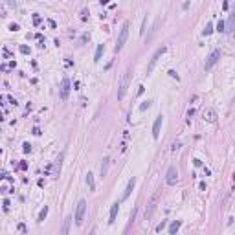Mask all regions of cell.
Segmentation results:
<instances>
[{
	"label": "cell",
	"instance_id": "23",
	"mask_svg": "<svg viewBox=\"0 0 235 235\" xmlns=\"http://www.w3.org/2000/svg\"><path fill=\"white\" fill-rule=\"evenodd\" d=\"M6 4H7L9 7H17V2H15V0H6Z\"/></svg>",
	"mask_w": 235,
	"mask_h": 235
},
{
	"label": "cell",
	"instance_id": "20",
	"mask_svg": "<svg viewBox=\"0 0 235 235\" xmlns=\"http://www.w3.org/2000/svg\"><path fill=\"white\" fill-rule=\"evenodd\" d=\"M145 28H147V17L143 18V22H142V29H140V35H143V33H145Z\"/></svg>",
	"mask_w": 235,
	"mask_h": 235
},
{
	"label": "cell",
	"instance_id": "25",
	"mask_svg": "<svg viewBox=\"0 0 235 235\" xmlns=\"http://www.w3.org/2000/svg\"><path fill=\"white\" fill-rule=\"evenodd\" d=\"M20 51H22V53H29V48L28 46H20Z\"/></svg>",
	"mask_w": 235,
	"mask_h": 235
},
{
	"label": "cell",
	"instance_id": "17",
	"mask_svg": "<svg viewBox=\"0 0 235 235\" xmlns=\"http://www.w3.org/2000/svg\"><path fill=\"white\" fill-rule=\"evenodd\" d=\"M178 228H180V222H178V220H175V222L169 226V233H171V235L176 233V231H178Z\"/></svg>",
	"mask_w": 235,
	"mask_h": 235
},
{
	"label": "cell",
	"instance_id": "22",
	"mask_svg": "<svg viewBox=\"0 0 235 235\" xmlns=\"http://www.w3.org/2000/svg\"><path fill=\"white\" fill-rule=\"evenodd\" d=\"M164 228H165V220H162V222H160L158 226H156V231H162Z\"/></svg>",
	"mask_w": 235,
	"mask_h": 235
},
{
	"label": "cell",
	"instance_id": "15",
	"mask_svg": "<svg viewBox=\"0 0 235 235\" xmlns=\"http://www.w3.org/2000/svg\"><path fill=\"white\" fill-rule=\"evenodd\" d=\"M46 215H48V206H44V208H42V209H40V213H39V217H37V220H39V222H42V220H44V219H46Z\"/></svg>",
	"mask_w": 235,
	"mask_h": 235
},
{
	"label": "cell",
	"instance_id": "16",
	"mask_svg": "<svg viewBox=\"0 0 235 235\" xmlns=\"http://www.w3.org/2000/svg\"><path fill=\"white\" fill-rule=\"evenodd\" d=\"M70 222H72V217H66L65 219V226H62V235H66L68 230H70Z\"/></svg>",
	"mask_w": 235,
	"mask_h": 235
},
{
	"label": "cell",
	"instance_id": "26",
	"mask_svg": "<svg viewBox=\"0 0 235 235\" xmlns=\"http://www.w3.org/2000/svg\"><path fill=\"white\" fill-rule=\"evenodd\" d=\"M24 153H29V143H24V149H22Z\"/></svg>",
	"mask_w": 235,
	"mask_h": 235
},
{
	"label": "cell",
	"instance_id": "2",
	"mask_svg": "<svg viewBox=\"0 0 235 235\" xmlns=\"http://www.w3.org/2000/svg\"><path fill=\"white\" fill-rule=\"evenodd\" d=\"M127 37H129V22H125V24L121 26V31H120V35H117V40H116V51H120V50L125 46Z\"/></svg>",
	"mask_w": 235,
	"mask_h": 235
},
{
	"label": "cell",
	"instance_id": "9",
	"mask_svg": "<svg viewBox=\"0 0 235 235\" xmlns=\"http://www.w3.org/2000/svg\"><path fill=\"white\" fill-rule=\"evenodd\" d=\"M162 123H164V116L160 114V116H156L154 125H153V138H154V140H158V138H160V129H162Z\"/></svg>",
	"mask_w": 235,
	"mask_h": 235
},
{
	"label": "cell",
	"instance_id": "14",
	"mask_svg": "<svg viewBox=\"0 0 235 235\" xmlns=\"http://www.w3.org/2000/svg\"><path fill=\"white\" fill-rule=\"evenodd\" d=\"M87 184H88L90 191H94V189H95V182H94V175H92V173H88V175H87Z\"/></svg>",
	"mask_w": 235,
	"mask_h": 235
},
{
	"label": "cell",
	"instance_id": "7",
	"mask_svg": "<svg viewBox=\"0 0 235 235\" xmlns=\"http://www.w3.org/2000/svg\"><path fill=\"white\" fill-rule=\"evenodd\" d=\"M222 57V51L220 50H215V51H211V55L208 57V61H206V65H204V70H211L213 66L219 62V59Z\"/></svg>",
	"mask_w": 235,
	"mask_h": 235
},
{
	"label": "cell",
	"instance_id": "19",
	"mask_svg": "<svg viewBox=\"0 0 235 235\" xmlns=\"http://www.w3.org/2000/svg\"><path fill=\"white\" fill-rule=\"evenodd\" d=\"M209 33H213V24L211 22H208L206 28H204V35H209Z\"/></svg>",
	"mask_w": 235,
	"mask_h": 235
},
{
	"label": "cell",
	"instance_id": "3",
	"mask_svg": "<svg viewBox=\"0 0 235 235\" xmlns=\"http://www.w3.org/2000/svg\"><path fill=\"white\" fill-rule=\"evenodd\" d=\"M158 198H160V191H156V193L151 197V200H149L147 209H145V220H149V219H151V215L154 213V209H156V204H158Z\"/></svg>",
	"mask_w": 235,
	"mask_h": 235
},
{
	"label": "cell",
	"instance_id": "24",
	"mask_svg": "<svg viewBox=\"0 0 235 235\" xmlns=\"http://www.w3.org/2000/svg\"><path fill=\"white\" fill-rule=\"evenodd\" d=\"M224 28H226V26H224V22L220 20V22L217 24V31H224Z\"/></svg>",
	"mask_w": 235,
	"mask_h": 235
},
{
	"label": "cell",
	"instance_id": "8",
	"mask_svg": "<svg viewBox=\"0 0 235 235\" xmlns=\"http://www.w3.org/2000/svg\"><path fill=\"white\" fill-rule=\"evenodd\" d=\"M68 95H70V79H68V77H65V79H62V83H61L59 98H61L62 101H66V99H68Z\"/></svg>",
	"mask_w": 235,
	"mask_h": 235
},
{
	"label": "cell",
	"instance_id": "21",
	"mask_svg": "<svg viewBox=\"0 0 235 235\" xmlns=\"http://www.w3.org/2000/svg\"><path fill=\"white\" fill-rule=\"evenodd\" d=\"M149 106H151V101H145V103H143V105L140 106V110L143 112V110H147V109H149Z\"/></svg>",
	"mask_w": 235,
	"mask_h": 235
},
{
	"label": "cell",
	"instance_id": "18",
	"mask_svg": "<svg viewBox=\"0 0 235 235\" xmlns=\"http://www.w3.org/2000/svg\"><path fill=\"white\" fill-rule=\"evenodd\" d=\"M101 53H103V44H99L98 46V50H95V55H94V61L98 62L99 59H101Z\"/></svg>",
	"mask_w": 235,
	"mask_h": 235
},
{
	"label": "cell",
	"instance_id": "6",
	"mask_svg": "<svg viewBox=\"0 0 235 235\" xmlns=\"http://www.w3.org/2000/svg\"><path fill=\"white\" fill-rule=\"evenodd\" d=\"M178 182V169L175 165H171L167 169V173H165V184L167 186H175Z\"/></svg>",
	"mask_w": 235,
	"mask_h": 235
},
{
	"label": "cell",
	"instance_id": "5",
	"mask_svg": "<svg viewBox=\"0 0 235 235\" xmlns=\"http://www.w3.org/2000/svg\"><path fill=\"white\" fill-rule=\"evenodd\" d=\"M167 51V48L165 46H162V48H158L156 51H154V55L151 57V61H149V66H147V73H151L153 70H154V66H156V62H158V59L164 55V53Z\"/></svg>",
	"mask_w": 235,
	"mask_h": 235
},
{
	"label": "cell",
	"instance_id": "10",
	"mask_svg": "<svg viewBox=\"0 0 235 235\" xmlns=\"http://www.w3.org/2000/svg\"><path fill=\"white\" fill-rule=\"evenodd\" d=\"M217 117H219V116H217V112L213 110V109H206V110H204V120H206V121L215 123V121H217Z\"/></svg>",
	"mask_w": 235,
	"mask_h": 235
},
{
	"label": "cell",
	"instance_id": "4",
	"mask_svg": "<svg viewBox=\"0 0 235 235\" xmlns=\"http://www.w3.org/2000/svg\"><path fill=\"white\" fill-rule=\"evenodd\" d=\"M84 213H87V202H84V200H79L77 209H76V224H77V226H83Z\"/></svg>",
	"mask_w": 235,
	"mask_h": 235
},
{
	"label": "cell",
	"instance_id": "12",
	"mask_svg": "<svg viewBox=\"0 0 235 235\" xmlns=\"http://www.w3.org/2000/svg\"><path fill=\"white\" fill-rule=\"evenodd\" d=\"M117 209H120V204H112V208H110V217H109V224H114L116 222V215H117Z\"/></svg>",
	"mask_w": 235,
	"mask_h": 235
},
{
	"label": "cell",
	"instance_id": "27",
	"mask_svg": "<svg viewBox=\"0 0 235 235\" xmlns=\"http://www.w3.org/2000/svg\"><path fill=\"white\" fill-rule=\"evenodd\" d=\"M169 76H171V77H176V79H178V76H176V72H175V70H171V72H169Z\"/></svg>",
	"mask_w": 235,
	"mask_h": 235
},
{
	"label": "cell",
	"instance_id": "13",
	"mask_svg": "<svg viewBox=\"0 0 235 235\" xmlns=\"http://www.w3.org/2000/svg\"><path fill=\"white\" fill-rule=\"evenodd\" d=\"M109 165H110V160H109V156H105L103 158V164H101V176L103 178L109 175Z\"/></svg>",
	"mask_w": 235,
	"mask_h": 235
},
{
	"label": "cell",
	"instance_id": "1",
	"mask_svg": "<svg viewBox=\"0 0 235 235\" xmlns=\"http://www.w3.org/2000/svg\"><path fill=\"white\" fill-rule=\"evenodd\" d=\"M129 84H131V70H127L123 73V77L120 81V87H117V99H123L127 90H129Z\"/></svg>",
	"mask_w": 235,
	"mask_h": 235
},
{
	"label": "cell",
	"instance_id": "28",
	"mask_svg": "<svg viewBox=\"0 0 235 235\" xmlns=\"http://www.w3.org/2000/svg\"><path fill=\"white\" fill-rule=\"evenodd\" d=\"M9 29H11V31H17V29H18V26H17V24H11V26H9Z\"/></svg>",
	"mask_w": 235,
	"mask_h": 235
},
{
	"label": "cell",
	"instance_id": "11",
	"mask_svg": "<svg viewBox=\"0 0 235 235\" xmlns=\"http://www.w3.org/2000/svg\"><path fill=\"white\" fill-rule=\"evenodd\" d=\"M134 186H136V178L132 176V178L129 180V184H127V189H125V193H123V200L131 197V193H132V189H134Z\"/></svg>",
	"mask_w": 235,
	"mask_h": 235
}]
</instances>
